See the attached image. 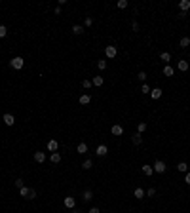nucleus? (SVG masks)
Segmentation results:
<instances>
[{"mask_svg": "<svg viewBox=\"0 0 190 213\" xmlns=\"http://www.w3.org/2000/svg\"><path fill=\"white\" fill-rule=\"evenodd\" d=\"M97 67H99L101 70H105L107 69V61H105V59H99V61H97Z\"/></svg>", "mask_w": 190, "mask_h": 213, "instance_id": "nucleus-27", "label": "nucleus"}, {"mask_svg": "<svg viewBox=\"0 0 190 213\" xmlns=\"http://www.w3.org/2000/svg\"><path fill=\"white\" fill-rule=\"evenodd\" d=\"M152 169H154L156 173H164V171H165V164L162 162V160H158V162L152 166Z\"/></svg>", "mask_w": 190, "mask_h": 213, "instance_id": "nucleus-3", "label": "nucleus"}, {"mask_svg": "<svg viewBox=\"0 0 190 213\" xmlns=\"http://www.w3.org/2000/svg\"><path fill=\"white\" fill-rule=\"evenodd\" d=\"M34 160H36L38 164H42L46 160V154H44V152H34Z\"/></svg>", "mask_w": 190, "mask_h": 213, "instance_id": "nucleus-13", "label": "nucleus"}, {"mask_svg": "<svg viewBox=\"0 0 190 213\" xmlns=\"http://www.w3.org/2000/svg\"><path fill=\"white\" fill-rule=\"evenodd\" d=\"M186 46H190V38L188 36L181 38V48H186Z\"/></svg>", "mask_w": 190, "mask_h": 213, "instance_id": "nucleus-24", "label": "nucleus"}, {"mask_svg": "<svg viewBox=\"0 0 190 213\" xmlns=\"http://www.w3.org/2000/svg\"><path fill=\"white\" fill-rule=\"evenodd\" d=\"M143 173H145V175H152V173H154V169H152V166H143Z\"/></svg>", "mask_w": 190, "mask_h": 213, "instance_id": "nucleus-21", "label": "nucleus"}, {"mask_svg": "<svg viewBox=\"0 0 190 213\" xmlns=\"http://www.w3.org/2000/svg\"><path fill=\"white\" fill-rule=\"evenodd\" d=\"M177 169L181 171V173H188V166H186V162H181L177 166Z\"/></svg>", "mask_w": 190, "mask_h": 213, "instance_id": "nucleus-18", "label": "nucleus"}, {"mask_svg": "<svg viewBox=\"0 0 190 213\" xmlns=\"http://www.w3.org/2000/svg\"><path fill=\"white\" fill-rule=\"evenodd\" d=\"M4 124L6 126H13L15 124V118H13L12 114H4Z\"/></svg>", "mask_w": 190, "mask_h": 213, "instance_id": "nucleus-12", "label": "nucleus"}, {"mask_svg": "<svg viewBox=\"0 0 190 213\" xmlns=\"http://www.w3.org/2000/svg\"><path fill=\"white\" fill-rule=\"evenodd\" d=\"M145 130H146V124H145V122H141V124L137 126V131H139V133H143Z\"/></svg>", "mask_w": 190, "mask_h": 213, "instance_id": "nucleus-31", "label": "nucleus"}, {"mask_svg": "<svg viewBox=\"0 0 190 213\" xmlns=\"http://www.w3.org/2000/svg\"><path fill=\"white\" fill-rule=\"evenodd\" d=\"M91 198H93V192H91V190H86V192H84V196H82L84 202H89Z\"/></svg>", "mask_w": 190, "mask_h": 213, "instance_id": "nucleus-22", "label": "nucleus"}, {"mask_svg": "<svg viewBox=\"0 0 190 213\" xmlns=\"http://www.w3.org/2000/svg\"><path fill=\"white\" fill-rule=\"evenodd\" d=\"M50 160H51L53 164H59V162H61V154H59V152H51Z\"/></svg>", "mask_w": 190, "mask_h": 213, "instance_id": "nucleus-14", "label": "nucleus"}, {"mask_svg": "<svg viewBox=\"0 0 190 213\" xmlns=\"http://www.w3.org/2000/svg\"><path fill=\"white\" fill-rule=\"evenodd\" d=\"M141 93H150V88H148L146 84H143V86H141Z\"/></svg>", "mask_w": 190, "mask_h": 213, "instance_id": "nucleus-33", "label": "nucleus"}, {"mask_svg": "<svg viewBox=\"0 0 190 213\" xmlns=\"http://www.w3.org/2000/svg\"><path fill=\"white\" fill-rule=\"evenodd\" d=\"M131 29H133V31H139V23H137V21H133V23H131Z\"/></svg>", "mask_w": 190, "mask_h": 213, "instance_id": "nucleus-38", "label": "nucleus"}, {"mask_svg": "<svg viewBox=\"0 0 190 213\" xmlns=\"http://www.w3.org/2000/svg\"><path fill=\"white\" fill-rule=\"evenodd\" d=\"M118 8H120V10L127 8V0H118Z\"/></svg>", "mask_w": 190, "mask_h": 213, "instance_id": "nucleus-32", "label": "nucleus"}, {"mask_svg": "<svg viewBox=\"0 0 190 213\" xmlns=\"http://www.w3.org/2000/svg\"><path fill=\"white\" fill-rule=\"evenodd\" d=\"M91 86H93V84H91V80H84V82H82V88H84V89L91 88Z\"/></svg>", "mask_w": 190, "mask_h": 213, "instance_id": "nucleus-30", "label": "nucleus"}, {"mask_svg": "<svg viewBox=\"0 0 190 213\" xmlns=\"http://www.w3.org/2000/svg\"><path fill=\"white\" fill-rule=\"evenodd\" d=\"M19 194L23 196V198H29V194H31V188H27V187L19 188Z\"/></svg>", "mask_w": 190, "mask_h": 213, "instance_id": "nucleus-20", "label": "nucleus"}, {"mask_svg": "<svg viewBox=\"0 0 190 213\" xmlns=\"http://www.w3.org/2000/svg\"><path fill=\"white\" fill-rule=\"evenodd\" d=\"M76 151L80 152V154H86V152H88V145H86V143H80L78 147H76Z\"/></svg>", "mask_w": 190, "mask_h": 213, "instance_id": "nucleus-16", "label": "nucleus"}, {"mask_svg": "<svg viewBox=\"0 0 190 213\" xmlns=\"http://www.w3.org/2000/svg\"><path fill=\"white\" fill-rule=\"evenodd\" d=\"M110 131H112V135H122V133H124V130H122V126H120V124H114Z\"/></svg>", "mask_w": 190, "mask_h": 213, "instance_id": "nucleus-10", "label": "nucleus"}, {"mask_svg": "<svg viewBox=\"0 0 190 213\" xmlns=\"http://www.w3.org/2000/svg\"><path fill=\"white\" fill-rule=\"evenodd\" d=\"M116 53H118L116 46H107V48H105V55H107L108 59H114V57H116Z\"/></svg>", "mask_w": 190, "mask_h": 213, "instance_id": "nucleus-2", "label": "nucleus"}, {"mask_svg": "<svg viewBox=\"0 0 190 213\" xmlns=\"http://www.w3.org/2000/svg\"><path fill=\"white\" fill-rule=\"evenodd\" d=\"M72 32H74V34H82V32H84V27L74 25V27H72Z\"/></svg>", "mask_w": 190, "mask_h": 213, "instance_id": "nucleus-26", "label": "nucleus"}, {"mask_svg": "<svg viewBox=\"0 0 190 213\" xmlns=\"http://www.w3.org/2000/svg\"><path fill=\"white\" fill-rule=\"evenodd\" d=\"M179 8H181L183 13H186L190 10V0H181V2H179Z\"/></svg>", "mask_w": 190, "mask_h": 213, "instance_id": "nucleus-4", "label": "nucleus"}, {"mask_svg": "<svg viewBox=\"0 0 190 213\" xmlns=\"http://www.w3.org/2000/svg\"><path fill=\"white\" fill-rule=\"evenodd\" d=\"M74 206H76V200L72 198V196H67V198H65V207H69V209H72Z\"/></svg>", "mask_w": 190, "mask_h": 213, "instance_id": "nucleus-6", "label": "nucleus"}, {"mask_svg": "<svg viewBox=\"0 0 190 213\" xmlns=\"http://www.w3.org/2000/svg\"><path fill=\"white\" fill-rule=\"evenodd\" d=\"M177 67H179V70H183V72H186V70H188V61H184V59H181V61L177 63Z\"/></svg>", "mask_w": 190, "mask_h": 213, "instance_id": "nucleus-9", "label": "nucleus"}, {"mask_svg": "<svg viewBox=\"0 0 190 213\" xmlns=\"http://www.w3.org/2000/svg\"><path fill=\"white\" fill-rule=\"evenodd\" d=\"M145 190H143V188H135V198H145Z\"/></svg>", "mask_w": 190, "mask_h": 213, "instance_id": "nucleus-23", "label": "nucleus"}, {"mask_svg": "<svg viewBox=\"0 0 190 213\" xmlns=\"http://www.w3.org/2000/svg\"><path fill=\"white\" fill-rule=\"evenodd\" d=\"M131 141H133V145H141V143H143V137H141V133H139V131L133 133V135H131Z\"/></svg>", "mask_w": 190, "mask_h": 213, "instance_id": "nucleus-11", "label": "nucleus"}, {"mask_svg": "<svg viewBox=\"0 0 190 213\" xmlns=\"http://www.w3.org/2000/svg\"><path fill=\"white\" fill-rule=\"evenodd\" d=\"M156 194V188H148V190H146V196H154Z\"/></svg>", "mask_w": 190, "mask_h": 213, "instance_id": "nucleus-36", "label": "nucleus"}, {"mask_svg": "<svg viewBox=\"0 0 190 213\" xmlns=\"http://www.w3.org/2000/svg\"><path fill=\"white\" fill-rule=\"evenodd\" d=\"M184 183H186V185H190V171L186 173V177H184Z\"/></svg>", "mask_w": 190, "mask_h": 213, "instance_id": "nucleus-40", "label": "nucleus"}, {"mask_svg": "<svg viewBox=\"0 0 190 213\" xmlns=\"http://www.w3.org/2000/svg\"><path fill=\"white\" fill-rule=\"evenodd\" d=\"M164 74L165 76H173V74H175V70H173L171 65H165V67H164Z\"/></svg>", "mask_w": 190, "mask_h": 213, "instance_id": "nucleus-15", "label": "nucleus"}, {"mask_svg": "<svg viewBox=\"0 0 190 213\" xmlns=\"http://www.w3.org/2000/svg\"><path fill=\"white\" fill-rule=\"evenodd\" d=\"M91 166H93V162H91V160H86V162L82 164V169H91Z\"/></svg>", "mask_w": 190, "mask_h": 213, "instance_id": "nucleus-28", "label": "nucleus"}, {"mask_svg": "<svg viewBox=\"0 0 190 213\" xmlns=\"http://www.w3.org/2000/svg\"><path fill=\"white\" fill-rule=\"evenodd\" d=\"M32 198H36V192H34V190H31V194H29V198H27V200H32Z\"/></svg>", "mask_w": 190, "mask_h": 213, "instance_id": "nucleus-39", "label": "nucleus"}, {"mask_svg": "<svg viewBox=\"0 0 190 213\" xmlns=\"http://www.w3.org/2000/svg\"><path fill=\"white\" fill-rule=\"evenodd\" d=\"M15 187H17V188H23V187H25V183H23V179H17V181H15Z\"/></svg>", "mask_w": 190, "mask_h": 213, "instance_id": "nucleus-34", "label": "nucleus"}, {"mask_svg": "<svg viewBox=\"0 0 190 213\" xmlns=\"http://www.w3.org/2000/svg\"><path fill=\"white\" fill-rule=\"evenodd\" d=\"M6 34H8V29H6L4 25H0V38H4Z\"/></svg>", "mask_w": 190, "mask_h": 213, "instance_id": "nucleus-29", "label": "nucleus"}, {"mask_svg": "<svg viewBox=\"0 0 190 213\" xmlns=\"http://www.w3.org/2000/svg\"><path fill=\"white\" fill-rule=\"evenodd\" d=\"M160 59H162V61H165V63H169V61H171V55L167 53V51H164V53L160 55Z\"/></svg>", "mask_w": 190, "mask_h": 213, "instance_id": "nucleus-25", "label": "nucleus"}, {"mask_svg": "<svg viewBox=\"0 0 190 213\" xmlns=\"http://www.w3.org/2000/svg\"><path fill=\"white\" fill-rule=\"evenodd\" d=\"M93 25V19L91 17H86V27H91Z\"/></svg>", "mask_w": 190, "mask_h": 213, "instance_id": "nucleus-37", "label": "nucleus"}, {"mask_svg": "<svg viewBox=\"0 0 190 213\" xmlns=\"http://www.w3.org/2000/svg\"><path fill=\"white\" fill-rule=\"evenodd\" d=\"M139 80H141V82L146 80V72H143V70H141V72H139Z\"/></svg>", "mask_w": 190, "mask_h": 213, "instance_id": "nucleus-35", "label": "nucleus"}, {"mask_svg": "<svg viewBox=\"0 0 190 213\" xmlns=\"http://www.w3.org/2000/svg\"><path fill=\"white\" fill-rule=\"evenodd\" d=\"M150 97H152V99H160V97H162V89H160V88L150 89Z\"/></svg>", "mask_w": 190, "mask_h": 213, "instance_id": "nucleus-8", "label": "nucleus"}, {"mask_svg": "<svg viewBox=\"0 0 190 213\" xmlns=\"http://www.w3.org/2000/svg\"><path fill=\"white\" fill-rule=\"evenodd\" d=\"M107 152H108L107 147H105V145H99V147H97V151H95V154H97V156H105Z\"/></svg>", "mask_w": 190, "mask_h": 213, "instance_id": "nucleus-7", "label": "nucleus"}, {"mask_svg": "<svg viewBox=\"0 0 190 213\" xmlns=\"http://www.w3.org/2000/svg\"><path fill=\"white\" fill-rule=\"evenodd\" d=\"M89 213H101V211H99V207H91V209H89Z\"/></svg>", "mask_w": 190, "mask_h": 213, "instance_id": "nucleus-41", "label": "nucleus"}, {"mask_svg": "<svg viewBox=\"0 0 190 213\" xmlns=\"http://www.w3.org/2000/svg\"><path fill=\"white\" fill-rule=\"evenodd\" d=\"M23 65H25V59H23V57H13L12 61H10V67L15 69V70H21L23 69Z\"/></svg>", "mask_w": 190, "mask_h": 213, "instance_id": "nucleus-1", "label": "nucleus"}, {"mask_svg": "<svg viewBox=\"0 0 190 213\" xmlns=\"http://www.w3.org/2000/svg\"><path fill=\"white\" fill-rule=\"evenodd\" d=\"M89 101H91V97H89L88 93H84V95H80V105H88Z\"/></svg>", "mask_w": 190, "mask_h": 213, "instance_id": "nucleus-19", "label": "nucleus"}, {"mask_svg": "<svg viewBox=\"0 0 190 213\" xmlns=\"http://www.w3.org/2000/svg\"><path fill=\"white\" fill-rule=\"evenodd\" d=\"M103 76H95L93 80H91V84H93V86H97V88H99V86H103Z\"/></svg>", "mask_w": 190, "mask_h": 213, "instance_id": "nucleus-17", "label": "nucleus"}, {"mask_svg": "<svg viewBox=\"0 0 190 213\" xmlns=\"http://www.w3.org/2000/svg\"><path fill=\"white\" fill-rule=\"evenodd\" d=\"M57 149H59V143H57L55 139H50V141H48V151H50V152H55Z\"/></svg>", "mask_w": 190, "mask_h": 213, "instance_id": "nucleus-5", "label": "nucleus"}]
</instances>
